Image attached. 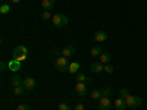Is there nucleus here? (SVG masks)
<instances>
[{
    "instance_id": "obj_1",
    "label": "nucleus",
    "mask_w": 147,
    "mask_h": 110,
    "mask_svg": "<svg viewBox=\"0 0 147 110\" xmlns=\"http://www.w3.org/2000/svg\"><path fill=\"white\" fill-rule=\"evenodd\" d=\"M28 56V50L27 47L24 46H18L13 48V53H12V57H13L15 60H19V62H22V60H25Z\"/></svg>"
},
{
    "instance_id": "obj_2",
    "label": "nucleus",
    "mask_w": 147,
    "mask_h": 110,
    "mask_svg": "<svg viewBox=\"0 0 147 110\" xmlns=\"http://www.w3.org/2000/svg\"><path fill=\"white\" fill-rule=\"evenodd\" d=\"M69 62H68V57H65V56H59L57 59H56V63H55V66H56V69L59 70V72H68L69 70Z\"/></svg>"
},
{
    "instance_id": "obj_3",
    "label": "nucleus",
    "mask_w": 147,
    "mask_h": 110,
    "mask_svg": "<svg viewBox=\"0 0 147 110\" xmlns=\"http://www.w3.org/2000/svg\"><path fill=\"white\" fill-rule=\"evenodd\" d=\"M52 22H53V25H55V27H57V28H63V27L68 25L69 19H68V16H65V15H62V13H56V15H53Z\"/></svg>"
},
{
    "instance_id": "obj_4",
    "label": "nucleus",
    "mask_w": 147,
    "mask_h": 110,
    "mask_svg": "<svg viewBox=\"0 0 147 110\" xmlns=\"http://www.w3.org/2000/svg\"><path fill=\"white\" fill-rule=\"evenodd\" d=\"M125 103H127V106L128 107H131V109H137L140 104H141V99L138 95H128L127 99H125Z\"/></svg>"
},
{
    "instance_id": "obj_5",
    "label": "nucleus",
    "mask_w": 147,
    "mask_h": 110,
    "mask_svg": "<svg viewBox=\"0 0 147 110\" xmlns=\"http://www.w3.org/2000/svg\"><path fill=\"white\" fill-rule=\"evenodd\" d=\"M75 91H77V94H78L80 97L87 95V93H88V84H85V82H77Z\"/></svg>"
},
{
    "instance_id": "obj_6",
    "label": "nucleus",
    "mask_w": 147,
    "mask_h": 110,
    "mask_svg": "<svg viewBox=\"0 0 147 110\" xmlns=\"http://www.w3.org/2000/svg\"><path fill=\"white\" fill-rule=\"evenodd\" d=\"M22 87L25 88L27 91H32V90L37 87V82H35L34 78H24V81H22Z\"/></svg>"
},
{
    "instance_id": "obj_7",
    "label": "nucleus",
    "mask_w": 147,
    "mask_h": 110,
    "mask_svg": "<svg viewBox=\"0 0 147 110\" xmlns=\"http://www.w3.org/2000/svg\"><path fill=\"white\" fill-rule=\"evenodd\" d=\"M112 107V103H110L109 97H102L99 100V110H110Z\"/></svg>"
},
{
    "instance_id": "obj_8",
    "label": "nucleus",
    "mask_w": 147,
    "mask_h": 110,
    "mask_svg": "<svg viewBox=\"0 0 147 110\" xmlns=\"http://www.w3.org/2000/svg\"><path fill=\"white\" fill-rule=\"evenodd\" d=\"M106 40H107V32H106V31H97V32L94 34V41L103 43V41H106Z\"/></svg>"
},
{
    "instance_id": "obj_9",
    "label": "nucleus",
    "mask_w": 147,
    "mask_h": 110,
    "mask_svg": "<svg viewBox=\"0 0 147 110\" xmlns=\"http://www.w3.org/2000/svg\"><path fill=\"white\" fill-rule=\"evenodd\" d=\"M74 54H75V47L74 46H68V47H65V48H62V56H65V57H72Z\"/></svg>"
},
{
    "instance_id": "obj_10",
    "label": "nucleus",
    "mask_w": 147,
    "mask_h": 110,
    "mask_svg": "<svg viewBox=\"0 0 147 110\" xmlns=\"http://www.w3.org/2000/svg\"><path fill=\"white\" fill-rule=\"evenodd\" d=\"M90 70H91L93 73H100V72L105 70V65H103L102 62H99V63H91Z\"/></svg>"
},
{
    "instance_id": "obj_11",
    "label": "nucleus",
    "mask_w": 147,
    "mask_h": 110,
    "mask_svg": "<svg viewBox=\"0 0 147 110\" xmlns=\"http://www.w3.org/2000/svg\"><path fill=\"white\" fill-rule=\"evenodd\" d=\"M7 68H9L12 72H18V70L21 69V62H19V60L12 59L10 62H9V65H7Z\"/></svg>"
},
{
    "instance_id": "obj_12",
    "label": "nucleus",
    "mask_w": 147,
    "mask_h": 110,
    "mask_svg": "<svg viewBox=\"0 0 147 110\" xmlns=\"http://www.w3.org/2000/svg\"><path fill=\"white\" fill-rule=\"evenodd\" d=\"M90 53H91L93 57H100L103 54V48L100 46H94V47H91V52Z\"/></svg>"
},
{
    "instance_id": "obj_13",
    "label": "nucleus",
    "mask_w": 147,
    "mask_h": 110,
    "mask_svg": "<svg viewBox=\"0 0 147 110\" xmlns=\"http://www.w3.org/2000/svg\"><path fill=\"white\" fill-rule=\"evenodd\" d=\"M77 82H85V84H90L91 82V78L87 76V75H84L82 72H78L77 73Z\"/></svg>"
},
{
    "instance_id": "obj_14",
    "label": "nucleus",
    "mask_w": 147,
    "mask_h": 110,
    "mask_svg": "<svg viewBox=\"0 0 147 110\" xmlns=\"http://www.w3.org/2000/svg\"><path fill=\"white\" fill-rule=\"evenodd\" d=\"M125 107H127V103H125V100L124 99H116L115 100V109L116 110H125Z\"/></svg>"
},
{
    "instance_id": "obj_15",
    "label": "nucleus",
    "mask_w": 147,
    "mask_h": 110,
    "mask_svg": "<svg viewBox=\"0 0 147 110\" xmlns=\"http://www.w3.org/2000/svg\"><path fill=\"white\" fill-rule=\"evenodd\" d=\"M22 81H24V79H21V76L16 75V73H15V75H12V78H10V84L13 85V87H21Z\"/></svg>"
},
{
    "instance_id": "obj_16",
    "label": "nucleus",
    "mask_w": 147,
    "mask_h": 110,
    "mask_svg": "<svg viewBox=\"0 0 147 110\" xmlns=\"http://www.w3.org/2000/svg\"><path fill=\"white\" fill-rule=\"evenodd\" d=\"M110 60H112V54L107 52H103V54L100 56V62L103 65H107V63H110Z\"/></svg>"
},
{
    "instance_id": "obj_17",
    "label": "nucleus",
    "mask_w": 147,
    "mask_h": 110,
    "mask_svg": "<svg viewBox=\"0 0 147 110\" xmlns=\"http://www.w3.org/2000/svg\"><path fill=\"white\" fill-rule=\"evenodd\" d=\"M80 68H81V66H80L78 62H72V63L69 65V70H68V72H69V73H78Z\"/></svg>"
},
{
    "instance_id": "obj_18",
    "label": "nucleus",
    "mask_w": 147,
    "mask_h": 110,
    "mask_svg": "<svg viewBox=\"0 0 147 110\" xmlns=\"http://www.w3.org/2000/svg\"><path fill=\"white\" fill-rule=\"evenodd\" d=\"M43 7L46 9V10H50V9H53L55 7V0H43Z\"/></svg>"
},
{
    "instance_id": "obj_19",
    "label": "nucleus",
    "mask_w": 147,
    "mask_h": 110,
    "mask_svg": "<svg viewBox=\"0 0 147 110\" xmlns=\"http://www.w3.org/2000/svg\"><path fill=\"white\" fill-rule=\"evenodd\" d=\"M91 99L93 100H100L102 99V90H93L91 91Z\"/></svg>"
},
{
    "instance_id": "obj_20",
    "label": "nucleus",
    "mask_w": 147,
    "mask_h": 110,
    "mask_svg": "<svg viewBox=\"0 0 147 110\" xmlns=\"http://www.w3.org/2000/svg\"><path fill=\"white\" fill-rule=\"evenodd\" d=\"M128 95H129V90H128V88H121V90H119V97H121V99L125 100Z\"/></svg>"
},
{
    "instance_id": "obj_21",
    "label": "nucleus",
    "mask_w": 147,
    "mask_h": 110,
    "mask_svg": "<svg viewBox=\"0 0 147 110\" xmlns=\"http://www.w3.org/2000/svg\"><path fill=\"white\" fill-rule=\"evenodd\" d=\"M10 12V6L9 5H2V7H0V13L2 15H7Z\"/></svg>"
},
{
    "instance_id": "obj_22",
    "label": "nucleus",
    "mask_w": 147,
    "mask_h": 110,
    "mask_svg": "<svg viewBox=\"0 0 147 110\" xmlns=\"http://www.w3.org/2000/svg\"><path fill=\"white\" fill-rule=\"evenodd\" d=\"M24 90H25V88H24L22 85H21V87H13V94L15 95H24Z\"/></svg>"
},
{
    "instance_id": "obj_23",
    "label": "nucleus",
    "mask_w": 147,
    "mask_h": 110,
    "mask_svg": "<svg viewBox=\"0 0 147 110\" xmlns=\"http://www.w3.org/2000/svg\"><path fill=\"white\" fill-rule=\"evenodd\" d=\"M112 94H113V90H112V88H109V87L105 88V90L102 91V97H110Z\"/></svg>"
},
{
    "instance_id": "obj_24",
    "label": "nucleus",
    "mask_w": 147,
    "mask_h": 110,
    "mask_svg": "<svg viewBox=\"0 0 147 110\" xmlns=\"http://www.w3.org/2000/svg\"><path fill=\"white\" fill-rule=\"evenodd\" d=\"M41 18H43L44 21H49V19H53V16L50 15V10H44L43 13H41Z\"/></svg>"
},
{
    "instance_id": "obj_25",
    "label": "nucleus",
    "mask_w": 147,
    "mask_h": 110,
    "mask_svg": "<svg viewBox=\"0 0 147 110\" xmlns=\"http://www.w3.org/2000/svg\"><path fill=\"white\" fill-rule=\"evenodd\" d=\"M115 70V68L110 65V63H107V65H105V72H107V73H112Z\"/></svg>"
},
{
    "instance_id": "obj_26",
    "label": "nucleus",
    "mask_w": 147,
    "mask_h": 110,
    "mask_svg": "<svg viewBox=\"0 0 147 110\" xmlns=\"http://www.w3.org/2000/svg\"><path fill=\"white\" fill-rule=\"evenodd\" d=\"M57 109H59V110H71L69 104H66V103H60V104L57 106Z\"/></svg>"
},
{
    "instance_id": "obj_27",
    "label": "nucleus",
    "mask_w": 147,
    "mask_h": 110,
    "mask_svg": "<svg viewBox=\"0 0 147 110\" xmlns=\"http://www.w3.org/2000/svg\"><path fill=\"white\" fill-rule=\"evenodd\" d=\"M16 110H31V109H30L28 104H19V106L16 107Z\"/></svg>"
},
{
    "instance_id": "obj_28",
    "label": "nucleus",
    "mask_w": 147,
    "mask_h": 110,
    "mask_svg": "<svg viewBox=\"0 0 147 110\" xmlns=\"http://www.w3.org/2000/svg\"><path fill=\"white\" fill-rule=\"evenodd\" d=\"M74 110H84V104L82 103H77L75 107H74Z\"/></svg>"
},
{
    "instance_id": "obj_29",
    "label": "nucleus",
    "mask_w": 147,
    "mask_h": 110,
    "mask_svg": "<svg viewBox=\"0 0 147 110\" xmlns=\"http://www.w3.org/2000/svg\"><path fill=\"white\" fill-rule=\"evenodd\" d=\"M6 68H7V65L3 62V60H2V62H0V70H2V72H5L6 70Z\"/></svg>"
},
{
    "instance_id": "obj_30",
    "label": "nucleus",
    "mask_w": 147,
    "mask_h": 110,
    "mask_svg": "<svg viewBox=\"0 0 147 110\" xmlns=\"http://www.w3.org/2000/svg\"><path fill=\"white\" fill-rule=\"evenodd\" d=\"M52 53H55V54H60V56H62V50H59L57 47H56V48H53V50H52Z\"/></svg>"
},
{
    "instance_id": "obj_31",
    "label": "nucleus",
    "mask_w": 147,
    "mask_h": 110,
    "mask_svg": "<svg viewBox=\"0 0 147 110\" xmlns=\"http://www.w3.org/2000/svg\"><path fill=\"white\" fill-rule=\"evenodd\" d=\"M10 2H12V3H19L21 0H10Z\"/></svg>"
},
{
    "instance_id": "obj_32",
    "label": "nucleus",
    "mask_w": 147,
    "mask_h": 110,
    "mask_svg": "<svg viewBox=\"0 0 147 110\" xmlns=\"http://www.w3.org/2000/svg\"><path fill=\"white\" fill-rule=\"evenodd\" d=\"M2 2H6V0H2Z\"/></svg>"
}]
</instances>
